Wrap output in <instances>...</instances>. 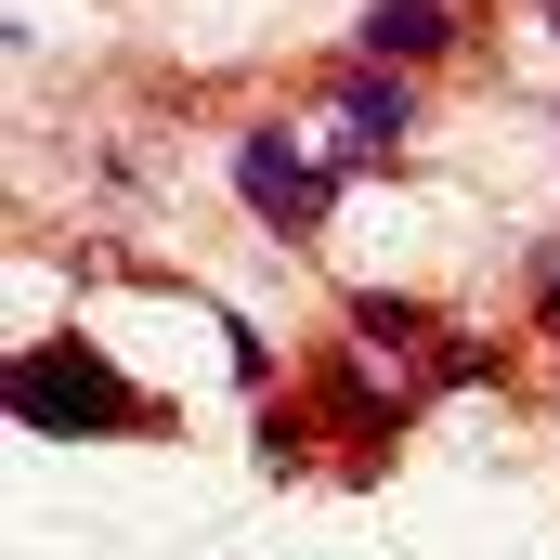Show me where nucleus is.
Listing matches in <instances>:
<instances>
[{
	"label": "nucleus",
	"instance_id": "nucleus-1",
	"mask_svg": "<svg viewBox=\"0 0 560 560\" xmlns=\"http://www.w3.org/2000/svg\"><path fill=\"white\" fill-rule=\"evenodd\" d=\"M13 418L26 430H170V405L156 392H131L92 339H39V352H13Z\"/></svg>",
	"mask_w": 560,
	"mask_h": 560
},
{
	"label": "nucleus",
	"instance_id": "nucleus-2",
	"mask_svg": "<svg viewBox=\"0 0 560 560\" xmlns=\"http://www.w3.org/2000/svg\"><path fill=\"white\" fill-rule=\"evenodd\" d=\"M235 196H248V222H275L287 248L326 222V196H339V156L326 143H300V131H248L235 143Z\"/></svg>",
	"mask_w": 560,
	"mask_h": 560
},
{
	"label": "nucleus",
	"instance_id": "nucleus-3",
	"mask_svg": "<svg viewBox=\"0 0 560 560\" xmlns=\"http://www.w3.org/2000/svg\"><path fill=\"white\" fill-rule=\"evenodd\" d=\"M418 131V92H405V66H352L326 105H313V143L339 156V170H392Z\"/></svg>",
	"mask_w": 560,
	"mask_h": 560
},
{
	"label": "nucleus",
	"instance_id": "nucleus-4",
	"mask_svg": "<svg viewBox=\"0 0 560 560\" xmlns=\"http://www.w3.org/2000/svg\"><path fill=\"white\" fill-rule=\"evenodd\" d=\"M352 39H365V66H405V79H418V66H443V52L469 39V13H456V0H365Z\"/></svg>",
	"mask_w": 560,
	"mask_h": 560
},
{
	"label": "nucleus",
	"instance_id": "nucleus-5",
	"mask_svg": "<svg viewBox=\"0 0 560 560\" xmlns=\"http://www.w3.org/2000/svg\"><path fill=\"white\" fill-rule=\"evenodd\" d=\"M535 300H548V339H560V248H548V275H535Z\"/></svg>",
	"mask_w": 560,
	"mask_h": 560
}]
</instances>
